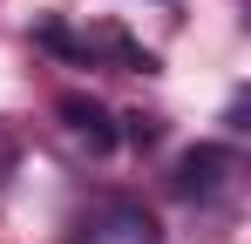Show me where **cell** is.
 Here are the masks:
<instances>
[{
    "label": "cell",
    "mask_w": 251,
    "mask_h": 244,
    "mask_svg": "<svg viewBox=\"0 0 251 244\" xmlns=\"http://www.w3.org/2000/svg\"><path fill=\"white\" fill-rule=\"evenodd\" d=\"M95 224L109 231V238H123V244H163V224L143 210V203H129V197H109V203H95Z\"/></svg>",
    "instance_id": "obj_3"
},
{
    "label": "cell",
    "mask_w": 251,
    "mask_h": 244,
    "mask_svg": "<svg viewBox=\"0 0 251 244\" xmlns=\"http://www.w3.org/2000/svg\"><path fill=\"white\" fill-rule=\"evenodd\" d=\"M123 136L136 143V149H150V143L163 136V122H156V116H123Z\"/></svg>",
    "instance_id": "obj_4"
},
{
    "label": "cell",
    "mask_w": 251,
    "mask_h": 244,
    "mask_svg": "<svg viewBox=\"0 0 251 244\" xmlns=\"http://www.w3.org/2000/svg\"><path fill=\"white\" fill-rule=\"evenodd\" d=\"M54 116L68 122V136H82L95 156H102V149H116V122H109V109H102L95 95H75V88H68V95L54 102Z\"/></svg>",
    "instance_id": "obj_2"
},
{
    "label": "cell",
    "mask_w": 251,
    "mask_h": 244,
    "mask_svg": "<svg viewBox=\"0 0 251 244\" xmlns=\"http://www.w3.org/2000/svg\"><path fill=\"white\" fill-rule=\"evenodd\" d=\"M224 176H231V149H217V143H204V149H183L176 156V197H217L224 190Z\"/></svg>",
    "instance_id": "obj_1"
}]
</instances>
